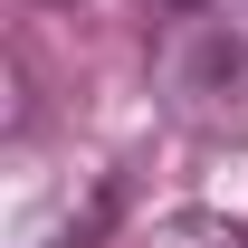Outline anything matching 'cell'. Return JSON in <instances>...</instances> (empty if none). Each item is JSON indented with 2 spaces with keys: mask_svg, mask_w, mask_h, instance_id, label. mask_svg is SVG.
<instances>
[{
  "mask_svg": "<svg viewBox=\"0 0 248 248\" xmlns=\"http://www.w3.org/2000/svg\"><path fill=\"white\" fill-rule=\"evenodd\" d=\"M143 248H248V229L229 210H172V219L143 229Z\"/></svg>",
  "mask_w": 248,
  "mask_h": 248,
  "instance_id": "obj_1",
  "label": "cell"
}]
</instances>
